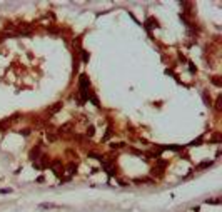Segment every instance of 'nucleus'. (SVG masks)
Returning a JSON list of instances; mask_svg holds the SVG:
<instances>
[{
  "instance_id": "f257e3e1",
  "label": "nucleus",
  "mask_w": 222,
  "mask_h": 212,
  "mask_svg": "<svg viewBox=\"0 0 222 212\" xmlns=\"http://www.w3.org/2000/svg\"><path fill=\"white\" fill-rule=\"evenodd\" d=\"M50 167H52V170H54L55 175H57V177H60V175H62L60 170L64 172V166H62V160H60V159L50 160Z\"/></svg>"
},
{
  "instance_id": "f03ea898",
  "label": "nucleus",
  "mask_w": 222,
  "mask_h": 212,
  "mask_svg": "<svg viewBox=\"0 0 222 212\" xmlns=\"http://www.w3.org/2000/svg\"><path fill=\"white\" fill-rule=\"evenodd\" d=\"M142 25L145 27V28H147L149 32H152L154 28H159V24H157V20H155V19H152V17H149V19L145 20V22H144Z\"/></svg>"
},
{
  "instance_id": "7ed1b4c3",
  "label": "nucleus",
  "mask_w": 222,
  "mask_h": 212,
  "mask_svg": "<svg viewBox=\"0 0 222 212\" xmlns=\"http://www.w3.org/2000/svg\"><path fill=\"white\" fill-rule=\"evenodd\" d=\"M40 149H42V145H40V144H39V145H37V147H34V149L30 150V154H28V157L32 159V162H35V160H39V159H40V155H42Z\"/></svg>"
},
{
  "instance_id": "20e7f679",
  "label": "nucleus",
  "mask_w": 222,
  "mask_h": 212,
  "mask_svg": "<svg viewBox=\"0 0 222 212\" xmlns=\"http://www.w3.org/2000/svg\"><path fill=\"white\" fill-rule=\"evenodd\" d=\"M87 100H90V102H92V104H94V105L97 107V109L100 107V100H99V97H97V95H95V94L92 92V90H89V94H87Z\"/></svg>"
},
{
  "instance_id": "39448f33",
  "label": "nucleus",
  "mask_w": 222,
  "mask_h": 212,
  "mask_svg": "<svg viewBox=\"0 0 222 212\" xmlns=\"http://www.w3.org/2000/svg\"><path fill=\"white\" fill-rule=\"evenodd\" d=\"M202 142H204V135H201V137H197V139H194V140H190L187 144V147H197V145H201Z\"/></svg>"
},
{
  "instance_id": "423d86ee",
  "label": "nucleus",
  "mask_w": 222,
  "mask_h": 212,
  "mask_svg": "<svg viewBox=\"0 0 222 212\" xmlns=\"http://www.w3.org/2000/svg\"><path fill=\"white\" fill-rule=\"evenodd\" d=\"M79 52H80V59H82V62H84V64H89V59H90V53H89L87 50H84V48H80Z\"/></svg>"
},
{
  "instance_id": "0eeeda50",
  "label": "nucleus",
  "mask_w": 222,
  "mask_h": 212,
  "mask_svg": "<svg viewBox=\"0 0 222 212\" xmlns=\"http://www.w3.org/2000/svg\"><path fill=\"white\" fill-rule=\"evenodd\" d=\"M59 139V134L54 132V130H48L47 132V140L48 142H55V140Z\"/></svg>"
},
{
  "instance_id": "6e6552de",
  "label": "nucleus",
  "mask_w": 222,
  "mask_h": 212,
  "mask_svg": "<svg viewBox=\"0 0 222 212\" xmlns=\"http://www.w3.org/2000/svg\"><path fill=\"white\" fill-rule=\"evenodd\" d=\"M212 164H214L212 160H204V162H201V164L195 167V169H197V170H201V169H207V167H210Z\"/></svg>"
},
{
  "instance_id": "1a4fd4ad",
  "label": "nucleus",
  "mask_w": 222,
  "mask_h": 212,
  "mask_svg": "<svg viewBox=\"0 0 222 212\" xmlns=\"http://www.w3.org/2000/svg\"><path fill=\"white\" fill-rule=\"evenodd\" d=\"M87 155H89V157H94V159H97V160H100V162H104V160H105V155L97 154V152H89Z\"/></svg>"
},
{
  "instance_id": "9d476101",
  "label": "nucleus",
  "mask_w": 222,
  "mask_h": 212,
  "mask_svg": "<svg viewBox=\"0 0 222 212\" xmlns=\"http://www.w3.org/2000/svg\"><path fill=\"white\" fill-rule=\"evenodd\" d=\"M67 172L70 174V175H74V174L77 172V164H75V162H70L67 166Z\"/></svg>"
},
{
  "instance_id": "9b49d317",
  "label": "nucleus",
  "mask_w": 222,
  "mask_h": 212,
  "mask_svg": "<svg viewBox=\"0 0 222 212\" xmlns=\"http://www.w3.org/2000/svg\"><path fill=\"white\" fill-rule=\"evenodd\" d=\"M210 82H212L215 87H222V79L219 77V75H214V77H210Z\"/></svg>"
},
{
  "instance_id": "f8f14e48",
  "label": "nucleus",
  "mask_w": 222,
  "mask_h": 212,
  "mask_svg": "<svg viewBox=\"0 0 222 212\" xmlns=\"http://www.w3.org/2000/svg\"><path fill=\"white\" fill-rule=\"evenodd\" d=\"M40 207L42 209H59V206H57V204H52V202H42Z\"/></svg>"
},
{
  "instance_id": "ddd939ff",
  "label": "nucleus",
  "mask_w": 222,
  "mask_h": 212,
  "mask_svg": "<svg viewBox=\"0 0 222 212\" xmlns=\"http://www.w3.org/2000/svg\"><path fill=\"white\" fill-rule=\"evenodd\" d=\"M202 99H204V102H205V105L207 107L212 105V100H210V97L207 95V92H202Z\"/></svg>"
},
{
  "instance_id": "4468645a",
  "label": "nucleus",
  "mask_w": 222,
  "mask_h": 212,
  "mask_svg": "<svg viewBox=\"0 0 222 212\" xmlns=\"http://www.w3.org/2000/svg\"><path fill=\"white\" fill-rule=\"evenodd\" d=\"M94 134H95V127L94 125H89L87 130H85V135H87V137H94Z\"/></svg>"
},
{
  "instance_id": "2eb2a0df",
  "label": "nucleus",
  "mask_w": 222,
  "mask_h": 212,
  "mask_svg": "<svg viewBox=\"0 0 222 212\" xmlns=\"http://www.w3.org/2000/svg\"><path fill=\"white\" fill-rule=\"evenodd\" d=\"M62 109V102H57L54 107H50V114H55V112H59Z\"/></svg>"
},
{
  "instance_id": "dca6fc26",
  "label": "nucleus",
  "mask_w": 222,
  "mask_h": 212,
  "mask_svg": "<svg viewBox=\"0 0 222 212\" xmlns=\"http://www.w3.org/2000/svg\"><path fill=\"white\" fill-rule=\"evenodd\" d=\"M110 135H112V127H107V132H105V135H104L102 142H107V140L110 139Z\"/></svg>"
},
{
  "instance_id": "f3484780",
  "label": "nucleus",
  "mask_w": 222,
  "mask_h": 212,
  "mask_svg": "<svg viewBox=\"0 0 222 212\" xmlns=\"http://www.w3.org/2000/svg\"><path fill=\"white\" fill-rule=\"evenodd\" d=\"M122 147H125V144H124V142H117V144H110V149H112V150H115V149H122Z\"/></svg>"
},
{
  "instance_id": "a211bd4d",
  "label": "nucleus",
  "mask_w": 222,
  "mask_h": 212,
  "mask_svg": "<svg viewBox=\"0 0 222 212\" xmlns=\"http://www.w3.org/2000/svg\"><path fill=\"white\" fill-rule=\"evenodd\" d=\"M221 102H222V97H221V95H219V97L215 99V109H217L219 112H221V110H222V105H221Z\"/></svg>"
},
{
  "instance_id": "6ab92c4d",
  "label": "nucleus",
  "mask_w": 222,
  "mask_h": 212,
  "mask_svg": "<svg viewBox=\"0 0 222 212\" xmlns=\"http://www.w3.org/2000/svg\"><path fill=\"white\" fill-rule=\"evenodd\" d=\"M19 134L24 135V137H27L28 134H30V129H22V130H19Z\"/></svg>"
},
{
  "instance_id": "aec40b11",
  "label": "nucleus",
  "mask_w": 222,
  "mask_h": 212,
  "mask_svg": "<svg viewBox=\"0 0 222 212\" xmlns=\"http://www.w3.org/2000/svg\"><path fill=\"white\" fill-rule=\"evenodd\" d=\"M189 70H190L192 73H195V72H197V67H195L194 64H190V62H189Z\"/></svg>"
},
{
  "instance_id": "412c9836",
  "label": "nucleus",
  "mask_w": 222,
  "mask_h": 212,
  "mask_svg": "<svg viewBox=\"0 0 222 212\" xmlns=\"http://www.w3.org/2000/svg\"><path fill=\"white\" fill-rule=\"evenodd\" d=\"M210 140H212V142H219V140H221V134H215L214 137H210Z\"/></svg>"
},
{
  "instance_id": "4be33fe9",
  "label": "nucleus",
  "mask_w": 222,
  "mask_h": 212,
  "mask_svg": "<svg viewBox=\"0 0 222 212\" xmlns=\"http://www.w3.org/2000/svg\"><path fill=\"white\" fill-rule=\"evenodd\" d=\"M10 192H12V189H10V187H8V189H7V187H5V189H0V194H10Z\"/></svg>"
},
{
  "instance_id": "5701e85b",
  "label": "nucleus",
  "mask_w": 222,
  "mask_h": 212,
  "mask_svg": "<svg viewBox=\"0 0 222 212\" xmlns=\"http://www.w3.org/2000/svg\"><path fill=\"white\" fill-rule=\"evenodd\" d=\"M37 182H39V184L45 182V177H44V175H39V177H37Z\"/></svg>"
},
{
  "instance_id": "b1692460",
  "label": "nucleus",
  "mask_w": 222,
  "mask_h": 212,
  "mask_svg": "<svg viewBox=\"0 0 222 212\" xmlns=\"http://www.w3.org/2000/svg\"><path fill=\"white\" fill-rule=\"evenodd\" d=\"M130 152H132V154H135V155H144V154H142L140 150H135V149H130Z\"/></svg>"
},
{
  "instance_id": "393cba45",
  "label": "nucleus",
  "mask_w": 222,
  "mask_h": 212,
  "mask_svg": "<svg viewBox=\"0 0 222 212\" xmlns=\"http://www.w3.org/2000/svg\"><path fill=\"white\" fill-rule=\"evenodd\" d=\"M5 35H7V33H3V32H0V42H2V40L5 39Z\"/></svg>"
},
{
  "instance_id": "a878e982",
  "label": "nucleus",
  "mask_w": 222,
  "mask_h": 212,
  "mask_svg": "<svg viewBox=\"0 0 222 212\" xmlns=\"http://www.w3.org/2000/svg\"><path fill=\"white\" fill-rule=\"evenodd\" d=\"M119 184H120V186H127V182H125V180H122V179H119Z\"/></svg>"
},
{
  "instance_id": "bb28decb",
  "label": "nucleus",
  "mask_w": 222,
  "mask_h": 212,
  "mask_svg": "<svg viewBox=\"0 0 222 212\" xmlns=\"http://www.w3.org/2000/svg\"><path fill=\"white\" fill-rule=\"evenodd\" d=\"M194 212H199V207H195V209H192Z\"/></svg>"
}]
</instances>
